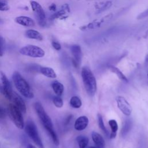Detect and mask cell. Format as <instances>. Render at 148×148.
I'll return each mask as SVG.
<instances>
[{
    "instance_id": "7c38bea8",
    "label": "cell",
    "mask_w": 148,
    "mask_h": 148,
    "mask_svg": "<svg viewBox=\"0 0 148 148\" xmlns=\"http://www.w3.org/2000/svg\"><path fill=\"white\" fill-rule=\"evenodd\" d=\"M88 124V119L87 117L83 116L78 117L75 123V128L77 131H82L84 130Z\"/></svg>"
},
{
    "instance_id": "7402d4cb",
    "label": "cell",
    "mask_w": 148,
    "mask_h": 148,
    "mask_svg": "<svg viewBox=\"0 0 148 148\" xmlns=\"http://www.w3.org/2000/svg\"><path fill=\"white\" fill-rule=\"evenodd\" d=\"M70 105L73 108H79L82 106L81 99L77 96H73L70 99Z\"/></svg>"
},
{
    "instance_id": "f546056e",
    "label": "cell",
    "mask_w": 148,
    "mask_h": 148,
    "mask_svg": "<svg viewBox=\"0 0 148 148\" xmlns=\"http://www.w3.org/2000/svg\"><path fill=\"white\" fill-rule=\"evenodd\" d=\"M49 9L51 11H56V5L54 3H53L49 7Z\"/></svg>"
},
{
    "instance_id": "cb8c5ba5",
    "label": "cell",
    "mask_w": 148,
    "mask_h": 148,
    "mask_svg": "<svg viewBox=\"0 0 148 148\" xmlns=\"http://www.w3.org/2000/svg\"><path fill=\"white\" fill-rule=\"evenodd\" d=\"M112 5V2L110 1H107L105 2H101L98 5L96 6V8L97 10L99 11H103L104 10L109 8Z\"/></svg>"
},
{
    "instance_id": "1f68e13d",
    "label": "cell",
    "mask_w": 148,
    "mask_h": 148,
    "mask_svg": "<svg viewBox=\"0 0 148 148\" xmlns=\"http://www.w3.org/2000/svg\"><path fill=\"white\" fill-rule=\"evenodd\" d=\"M27 148H36V147H35V146L31 145V144H28V145H27Z\"/></svg>"
},
{
    "instance_id": "d6986e66",
    "label": "cell",
    "mask_w": 148,
    "mask_h": 148,
    "mask_svg": "<svg viewBox=\"0 0 148 148\" xmlns=\"http://www.w3.org/2000/svg\"><path fill=\"white\" fill-rule=\"evenodd\" d=\"M109 68L112 72L114 73L119 77V78L121 80L124 81L125 82H128V79L119 68H117V67L114 66L113 65L109 66Z\"/></svg>"
},
{
    "instance_id": "d590c367",
    "label": "cell",
    "mask_w": 148,
    "mask_h": 148,
    "mask_svg": "<svg viewBox=\"0 0 148 148\" xmlns=\"http://www.w3.org/2000/svg\"><path fill=\"white\" fill-rule=\"evenodd\" d=\"M147 77H148V72H147Z\"/></svg>"
},
{
    "instance_id": "8992f818",
    "label": "cell",
    "mask_w": 148,
    "mask_h": 148,
    "mask_svg": "<svg viewBox=\"0 0 148 148\" xmlns=\"http://www.w3.org/2000/svg\"><path fill=\"white\" fill-rule=\"evenodd\" d=\"M34 108L44 128H53L52 121L45 110L42 104L39 102H36L34 104Z\"/></svg>"
},
{
    "instance_id": "9a60e30c",
    "label": "cell",
    "mask_w": 148,
    "mask_h": 148,
    "mask_svg": "<svg viewBox=\"0 0 148 148\" xmlns=\"http://www.w3.org/2000/svg\"><path fill=\"white\" fill-rule=\"evenodd\" d=\"M39 72L45 76L50 78H56L57 75L54 71L50 67L40 66Z\"/></svg>"
},
{
    "instance_id": "3957f363",
    "label": "cell",
    "mask_w": 148,
    "mask_h": 148,
    "mask_svg": "<svg viewBox=\"0 0 148 148\" xmlns=\"http://www.w3.org/2000/svg\"><path fill=\"white\" fill-rule=\"evenodd\" d=\"M25 131L28 136L33 140L38 148H45L43 142L40 139L38 131L35 124L32 120L27 121Z\"/></svg>"
},
{
    "instance_id": "e575fe53",
    "label": "cell",
    "mask_w": 148,
    "mask_h": 148,
    "mask_svg": "<svg viewBox=\"0 0 148 148\" xmlns=\"http://www.w3.org/2000/svg\"><path fill=\"white\" fill-rule=\"evenodd\" d=\"M87 148H97V147H95V146H90V147H88Z\"/></svg>"
},
{
    "instance_id": "44dd1931",
    "label": "cell",
    "mask_w": 148,
    "mask_h": 148,
    "mask_svg": "<svg viewBox=\"0 0 148 148\" xmlns=\"http://www.w3.org/2000/svg\"><path fill=\"white\" fill-rule=\"evenodd\" d=\"M76 139L78 143L79 148H86L89 141L88 138L83 135H79L77 136Z\"/></svg>"
},
{
    "instance_id": "f1b7e54d",
    "label": "cell",
    "mask_w": 148,
    "mask_h": 148,
    "mask_svg": "<svg viewBox=\"0 0 148 148\" xmlns=\"http://www.w3.org/2000/svg\"><path fill=\"white\" fill-rule=\"evenodd\" d=\"M51 45L53 46V47L56 50H60L61 49V45L56 42V41H53L51 42Z\"/></svg>"
},
{
    "instance_id": "9c48e42d",
    "label": "cell",
    "mask_w": 148,
    "mask_h": 148,
    "mask_svg": "<svg viewBox=\"0 0 148 148\" xmlns=\"http://www.w3.org/2000/svg\"><path fill=\"white\" fill-rule=\"evenodd\" d=\"M117 106L121 112L125 116H130L132 112V108L126 99L122 96H117L116 98Z\"/></svg>"
},
{
    "instance_id": "277c9868",
    "label": "cell",
    "mask_w": 148,
    "mask_h": 148,
    "mask_svg": "<svg viewBox=\"0 0 148 148\" xmlns=\"http://www.w3.org/2000/svg\"><path fill=\"white\" fill-rule=\"evenodd\" d=\"M9 115L15 124L19 129L23 130L24 128V119L22 112L13 103H10L8 106Z\"/></svg>"
},
{
    "instance_id": "5bb4252c",
    "label": "cell",
    "mask_w": 148,
    "mask_h": 148,
    "mask_svg": "<svg viewBox=\"0 0 148 148\" xmlns=\"http://www.w3.org/2000/svg\"><path fill=\"white\" fill-rule=\"evenodd\" d=\"M93 142L96 145L97 148H105V142L103 137L98 132L93 131L91 134Z\"/></svg>"
},
{
    "instance_id": "8fae6325",
    "label": "cell",
    "mask_w": 148,
    "mask_h": 148,
    "mask_svg": "<svg viewBox=\"0 0 148 148\" xmlns=\"http://www.w3.org/2000/svg\"><path fill=\"white\" fill-rule=\"evenodd\" d=\"M10 101L13 102V104H14L23 113H26L27 108L25 102L22 98L16 92L13 91Z\"/></svg>"
},
{
    "instance_id": "4dcf8cb0",
    "label": "cell",
    "mask_w": 148,
    "mask_h": 148,
    "mask_svg": "<svg viewBox=\"0 0 148 148\" xmlns=\"http://www.w3.org/2000/svg\"><path fill=\"white\" fill-rule=\"evenodd\" d=\"M5 116V112L3 109L0 108V118H3Z\"/></svg>"
},
{
    "instance_id": "52a82bcc",
    "label": "cell",
    "mask_w": 148,
    "mask_h": 148,
    "mask_svg": "<svg viewBox=\"0 0 148 148\" xmlns=\"http://www.w3.org/2000/svg\"><path fill=\"white\" fill-rule=\"evenodd\" d=\"M0 91L9 100L11 99L13 92L10 82L5 74L0 71Z\"/></svg>"
},
{
    "instance_id": "2e32d148",
    "label": "cell",
    "mask_w": 148,
    "mask_h": 148,
    "mask_svg": "<svg viewBox=\"0 0 148 148\" xmlns=\"http://www.w3.org/2000/svg\"><path fill=\"white\" fill-rule=\"evenodd\" d=\"M51 87L52 88L55 92V94L58 96H61L64 92V87L62 83L59 82L57 80L54 81L51 83Z\"/></svg>"
},
{
    "instance_id": "4fadbf2b",
    "label": "cell",
    "mask_w": 148,
    "mask_h": 148,
    "mask_svg": "<svg viewBox=\"0 0 148 148\" xmlns=\"http://www.w3.org/2000/svg\"><path fill=\"white\" fill-rule=\"evenodd\" d=\"M15 21L20 25L28 27H34L35 24V21H34V20H32V18L27 16H23L17 17L15 18Z\"/></svg>"
},
{
    "instance_id": "7a4b0ae2",
    "label": "cell",
    "mask_w": 148,
    "mask_h": 148,
    "mask_svg": "<svg viewBox=\"0 0 148 148\" xmlns=\"http://www.w3.org/2000/svg\"><path fill=\"white\" fill-rule=\"evenodd\" d=\"M12 79L16 88L21 95L29 99L34 98V94L29 84L18 72H14Z\"/></svg>"
},
{
    "instance_id": "ac0fdd59",
    "label": "cell",
    "mask_w": 148,
    "mask_h": 148,
    "mask_svg": "<svg viewBox=\"0 0 148 148\" xmlns=\"http://www.w3.org/2000/svg\"><path fill=\"white\" fill-rule=\"evenodd\" d=\"M109 124L111 128V133L110 134V138H115L118 130V125L117 121L115 120H110L109 121Z\"/></svg>"
},
{
    "instance_id": "ffe728a7",
    "label": "cell",
    "mask_w": 148,
    "mask_h": 148,
    "mask_svg": "<svg viewBox=\"0 0 148 148\" xmlns=\"http://www.w3.org/2000/svg\"><path fill=\"white\" fill-rule=\"evenodd\" d=\"M45 130L47 131V132H48L49 135L51 136L54 145L56 146H58L60 144L59 139H58L56 132L54 131L53 128L47 127V128H45Z\"/></svg>"
},
{
    "instance_id": "5b68a950",
    "label": "cell",
    "mask_w": 148,
    "mask_h": 148,
    "mask_svg": "<svg viewBox=\"0 0 148 148\" xmlns=\"http://www.w3.org/2000/svg\"><path fill=\"white\" fill-rule=\"evenodd\" d=\"M19 52L22 55L33 58H41L45 56V51L42 48L32 45L23 47Z\"/></svg>"
},
{
    "instance_id": "603a6c76",
    "label": "cell",
    "mask_w": 148,
    "mask_h": 148,
    "mask_svg": "<svg viewBox=\"0 0 148 148\" xmlns=\"http://www.w3.org/2000/svg\"><path fill=\"white\" fill-rule=\"evenodd\" d=\"M97 120H98V126L102 130V131L106 135H109V132L107 130V129L106 128L105 125H104V123L103 121V119L102 117L101 116V114L98 113L97 114Z\"/></svg>"
},
{
    "instance_id": "ba28073f",
    "label": "cell",
    "mask_w": 148,
    "mask_h": 148,
    "mask_svg": "<svg viewBox=\"0 0 148 148\" xmlns=\"http://www.w3.org/2000/svg\"><path fill=\"white\" fill-rule=\"evenodd\" d=\"M30 4L32 10L35 14L38 24L41 27H45L46 24V22L45 21L46 16L42 7L38 2L34 1H31L30 2Z\"/></svg>"
},
{
    "instance_id": "e0dca14e",
    "label": "cell",
    "mask_w": 148,
    "mask_h": 148,
    "mask_svg": "<svg viewBox=\"0 0 148 148\" xmlns=\"http://www.w3.org/2000/svg\"><path fill=\"white\" fill-rule=\"evenodd\" d=\"M25 36L30 39H36L38 40H42L43 39L42 35L37 31L34 29H28L25 32Z\"/></svg>"
},
{
    "instance_id": "83f0119b",
    "label": "cell",
    "mask_w": 148,
    "mask_h": 148,
    "mask_svg": "<svg viewBox=\"0 0 148 148\" xmlns=\"http://www.w3.org/2000/svg\"><path fill=\"white\" fill-rule=\"evenodd\" d=\"M146 17H148V9L140 13L137 17L138 19H143Z\"/></svg>"
},
{
    "instance_id": "d4e9b609",
    "label": "cell",
    "mask_w": 148,
    "mask_h": 148,
    "mask_svg": "<svg viewBox=\"0 0 148 148\" xmlns=\"http://www.w3.org/2000/svg\"><path fill=\"white\" fill-rule=\"evenodd\" d=\"M53 102L54 105L58 108H60L61 107H62L63 106V101L62 99V98L60 97V96H55L53 98Z\"/></svg>"
},
{
    "instance_id": "d6a6232c",
    "label": "cell",
    "mask_w": 148,
    "mask_h": 148,
    "mask_svg": "<svg viewBox=\"0 0 148 148\" xmlns=\"http://www.w3.org/2000/svg\"><path fill=\"white\" fill-rule=\"evenodd\" d=\"M145 62L146 64H148V54L147 55V56L146 57V59H145Z\"/></svg>"
},
{
    "instance_id": "6da1fadb",
    "label": "cell",
    "mask_w": 148,
    "mask_h": 148,
    "mask_svg": "<svg viewBox=\"0 0 148 148\" xmlns=\"http://www.w3.org/2000/svg\"><path fill=\"white\" fill-rule=\"evenodd\" d=\"M81 73L87 93L90 96H94L97 88V81L94 74L88 66H83Z\"/></svg>"
},
{
    "instance_id": "484cf974",
    "label": "cell",
    "mask_w": 148,
    "mask_h": 148,
    "mask_svg": "<svg viewBox=\"0 0 148 148\" xmlns=\"http://www.w3.org/2000/svg\"><path fill=\"white\" fill-rule=\"evenodd\" d=\"M3 50H4V40L2 37L0 36V57L3 56Z\"/></svg>"
},
{
    "instance_id": "30bf717a",
    "label": "cell",
    "mask_w": 148,
    "mask_h": 148,
    "mask_svg": "<svg viewBox=\"0 0 148 148\" xmlns=\"http://www.w3.org/2000/svg\"><path fill=\"white\" fill-rule=\"evenodd\" d=\"M71 51L73 56L72 63L75 68H77L82 60V50L80 46L77 45H72L71 47Z\"/></svg>"
},
{
    "instance_id": "4316f807",
    "label": "cell",
    "mask_w": 148,
    "mask_h": 148,
    "mask_svg": "<svg viewBox=\"0 0 148 148\" xmlns=\"http://www.w3.org/2000/svg\"><path fill=\"white\" fill-rule=\"evenodd\" d=\"M9 9V6L8 4L0 1V11H6Z\"/></svg>"
},
{
    "instance_id": "836d02e7",
    "label": "cell",
    "mask_w": 148,
    "mask_h": 148,
    "mask_svg": "<svg viewBox=\"0 0 148 148\" xmlns=\"http://www.w3.org/2000/svg\"><path fill=\"white\" fill-rule=\"evenodd\" d=\"M3 20H2V18H0V24H1V23H3Z\"/></svg>"
}]
</instances>
